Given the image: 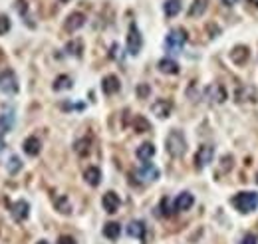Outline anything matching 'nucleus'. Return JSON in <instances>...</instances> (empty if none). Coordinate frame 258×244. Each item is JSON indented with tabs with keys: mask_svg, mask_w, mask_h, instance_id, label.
<instances>
[{
	"mask_svg": "<svg viewBox=\"0 0 258 244\" xmlns=\"http://www.w3.org/2000/svg\"><path fill=\"white\" fill-rule=\"evenodd\" d=\"M165 147H167V153L171 155V157H183L185 151H187V139L183 135V131L179 129H173L167 135V141H165Z\"/></svg>",
	"mask_w": 258,
	"mask_h": 244,
	"instance_id": "1",
	"label": "nucleus"
},
{
	"mask_svg": "<svg viewBox=\"0 0 258 244\" xmlns=\"http://www.w3.org/2000/svg\"><path fill=\"white\" fill-rule=\"evenodd\" d=\"M256 205H258V195L252 191H242V193H236L232 196V207L242 214L252 212L256 209Z\"/></svg>",
	"mask_w": 258,
	"mask_h": 244,
	"instance_id": "2",
	"label": "nucleus"
},
{
	"mask_svg": "<svg viewBox=\"0 0 258 244\" xmlns=\"http://www.w3.org/2000/svg\"><path fill=\"white\" fill-rule=\"evenodd\" d=\"M187 40H189L187 32L183 28H175V30H171L167 34V38H165V48L171 54H179L183 50V46L187 44Z\"/></svg>",
	"mask_w": 258,
	"mask_h": 244,
	"instance_id": "3",
	"label": "nucleus"
},
{
	"mask_svg": "<svg viewBox=\"0 0 258 244\" xmlns=\"http://www.w3.org/2000/svg\"><path fill=\"white\" fill-rule=\"evenodd\" d=\"M0 92L6 96H14L18 94V78L14 74V70L6 68L0 72Z\"/></svg>",
	"mask_w": 258,
	"mask_h": 244,
	"instance_id": "4",
	"label": "nucleus"
},
{
	"mask_svg": "<svg viewBox=\"0 0 258 244\" xmlns=\"http://www.w3.org/2000/svg\"><path fill=\"white\" fill-rule=\"evenodd\" d=\"M143 48V36L139 32V28L135 24L129 26V34H127V52L131 56H137Z\"/></svg>",
	"mask_w": 258,
	"mask_h": 244,
	"instance_id": "5",
	"label": "nucleus"
},
{
	"mask_svg": "<svg viewBox=\"0 0 258 244\" xmlns=\"http://www.w3.org/2000/svg\"><path fill=\"white\" fill-rule=\"evenodd\" d=\"M214 157V147L212 145H201L197 155H195V167L197 169H205Z\"/></svg>",
	"mask_w": 258,
	"mask_h": 244,
	"instance_id": "6",
	"label": "nucleus"
},
{
	"mask_svg": "<svg viewBox=\"0 0 258 244\" xmlns=\"http://www.w3.org/2000/svg\"><path fill=\"white\" fill-rule=\"evenodd\" d=\"M137 177L143 183H153V181L159 179V169L151 163H143V167L137 171Z\"/></svg>",
	"mask_w": 258,
	"mask_h": 244,
	"instance_id": "7",
	"label": "nucleus"
},
{
	"mask_svg": "<svg viewBox=\"0 0 258 244\" xmlns=\"http://www.w3.org/2000/svg\"><path fill=\"white\" fill-rule=\"evenodd\" d=\"M101 205H103L105 212L113 214V212H117V211H119V205H121V201H119L117 193H113V191H107V193L103 195V198H101Z\"/></svg>",
	"mask_w": 258,
	"mask_h": 244,
	"instance_id": "8",
	"label": "nucleus"
},
{
	"mask_svg": "<svg viewBox=\"0 0 258 244\" xmlns=\"http://www.w3.org/2000/svg\"><path fill=\"white\" fill-rule=\"evenodd\" d=\"M10 212H12V218L16 220V223H22V220H26L28 214H30V205L26 201H16L10 209Z\"/></svg>",
	"mask_w": 258,
	"mask_h": 244,
	"instance_id": "9",
	"label": "nucleus"
},
{
	"mask_svg": "<svg viewBox=\"0 0 258 244\" xmlns=\"http://www.w3.org/2000/svg\"><path fill=\"white\" fill-rule=\"evenodd\" d=\"M119 87H121V83H119V78H117V76H105V78L101 80V90H103L105 96L117 94Z\"/></svg>",
	"mask_w": 258,
	"mask_h": 244,
	"instance_id": "10",
	"label": "nucleus"
},
{
	"mask_svg": "<svg viewBox=\"0 0 258 244\" xmlns=\"http://www.w3.org/2000/svg\"><path fill=\"white\" fill-rule=\"evenodd\" d=\"M151 112H153L157 117L165 119V117L171 115V112H173V103H171L169 99H157V101L153 103V107H151Z\"/></svg>",
	"mask_w": 258,
	"mask_h": 244,
	"instance_id": "11",
	"label": "nucleus"
},
{
	"mask_svg": "<svg viewBox=\"0 0 258 244\" xmlns=\"http://www.w3.org/2000/svg\"><path fill=\"white\" fill-rule=\"evenodd\" d=\"M83 24H85V16H83L81 12H72V14L66 18V24H64V28H66L68 32H76V30H80Z\"/></svg>",
	"mask_w": 258,
	"mask_h": 244,
	"instance_id": "12",
	"label": "nucleus"
},
{
	"mask_svg": "<svg viewBox=\"0 0 258 244\" xmlns=\"http://www.w3.org/2000/svg\"><path fill=\"white\" fill-rule=\"evenodd\" d=\"M248 58H250V50H248L246 46H236V48H232V52H230V60H232L236 65H244V64L248 62Z\"/></svg>",
	"mask_w": 258,
	"mask_h": 244,
	"instance_id": "13",
	"label": "nucleus"
},
{
	"mask_svg": "<svg viewBox=\"0 0 258 244\" xmlns=\"http://www.w3.org/2000/svg\"><path fill=\"white\" fill-rule=\"evenodd\" d=\"M135 155L141 163H149V159H153V155H155V145L153 143H141L137 147Z\"/></svg>",
	"mask_w": 258,
	"mask_h": 244,
	"instance_id": "14",
	"label": "nucleus"
},
{
	"mask_svg": "<svg viewBox=\"0 0 258 244\" xmlns=\"http://www.w3.org/2000/svg\"><path fill=\"white\" fill-rule=\"evenodd\" d=\"M193 203H195V196H193L191 193H181L177 198H175V211H189L193 207Z\"/></svg>",
	"mask_w": 258,
	"mask_h": 244,
	"instance_id": "15",
	"label": "nucleus"
},
{
	"mask_svg": "<svg viewBox=\"0 0 258 244\" xmlns=\"http://www.w3.org/2000/svg\"><path fill=\"white\" fill-rule=\"evenodd\" d=\"M157 68H159V72H163V74H169V76H175V74H179V64H177L175 60H171V58H163V60H159Z\"/></svg>",
	"mask_w": 258,
	"mask_h": 244,
	"instance_id": "16",
	"label": "nucleus"
},
{
	"mask_svg": "<svg viewBox=\"0 0 258 244\" xmlns=\"http://www.w3.org/2000/svg\"><path fill=\"white\" fill-rule=\"evenodd\" d=\"M207 98H210V101H217V103H223L226 99V92H225V87L219 85V83H214L210 87H207Z\"/></svg>",
	"mask_w": 258,
	"mask_h": 244,
	"instance_id": "17",
	"label": "nucleus"
},
{
	"mask_svg": "<svg viewBox=\"0 0 258 244\" xmlns=\"http://www.w3.org/2000/svg\"><path fill=\"white\" fill-rule=\"evenodd\" d=\"M127 234L131 236V238L143 240V238H145V223H143V220H133V223H129Z\"/></svg>",
	"mask_w": 258,
	"mask_h": 244,
	"instance_id": "18",
	"label": "nucleus"
},
{
	"mask_svg": "<svg viewBox=\"0 0 258 244\" xmlns=\"http://www.w3.org/2000/svg\"><path fill=\"white\" fill-rule=\"evenodd\" d=\"M22 149H24L26 155H30V157H36V155L42 151V143H40L38 137H28V139H24Z\"/></svg>",
	"mask_w": 258,
	"mask_h": 244,
	"instance_id": "19",
	"label": "nucleus"
},
{
	"mask_svg": "<svg viewBox=\"0 0 258 244\" xmlns=\"http://www.w3.org/2000/svg\"><path fill=\"white\" fill-rule=\"evenodd\" d=\"M83 179L90 187H97L101 183V171L97 167H88L85 173H83Z\"/></svg>",
	"mask_w": 258,
	"mask_h": 244,
	"instance_id": "20",
	"label": "nucleus"
},
{
	"mask_svg": "<svg viewBox=\"0 0 258 244\" xmlns=\"http://www.w3.org/2000/svg\"><path fill=\"white\" fill-rule=\"evenodd\" d=\"M207 8H209V0H195V2L191 4V8H189V16L191 18H199V16H203L207 12Z\"/></svg>",
	"mask_w": 258,
	"mask_h": 244,
	"instance_id": "21",
	"label": "nucleus"
},
{
	"mask_svg": "<svg viewBox=\"0 0 258 244\" xmlns=\"http://www.w3.org/2000/svg\"><path fill=\"white\" fill-rule=\"evenodd\" d=\"M119 234H121V227H119L117 223H105V227H103V236H105L107 240H117Z\"/></svg>",
	"mask_w": 258,
	"mask_h": 244,
	"instance_id": "22",
	"label": "nucleus"
},
{
	"mask_svg": "<svg viewBox=\"0 0 258 244\" xmlns=\"http://www.w3.org/2000/svg\"><path fill=\"white\" fill-rule=\"evenodd\" d=\"M163 10L169 18H173L181 12V0H167V2L163 4Z\"/></svg>",
	"mask_w": 258,
	"mask_h": 244,
	"instance_id": "23",
	"label": "nucleus"
},
{
	"mask_svg": "<svg viewBox=\"0 0 258 244\" xmlns=\"http://www.w3.org/2000/svg\"><path fill=\"white\" fill-rule=\"evenodd\" d=\"M74 85L72 78L70 76H58L56 81H54V90L56 92H62V90H70V87Z\"/></svg>",
	"mask_w": 258,
	"mask_h": 244,
	"instance_id": "24",
	"label": "nucleus"
},
{
	"mask_svg": "<svg viewBox=\"0 0 258 244\" xmlns=\"http://www.w3.org/2000/svg\"><path fill=\"white\" fill-rule=\"evenodd\" d=\"M56 209H58V212H62V214H70V212H72V205H70V201H68L66 196L56 198Z\"/></svg>",
	"mask_w": 258,
	"mask_h": 244,
	"instance_id": "25",
	"label": "nucleus"
},
{
	"mask_svg": "<svg viewBox=\"0 0 258 244\" xmlns=\"http://www.w3.org/2000/svg\"><path fill=\"white\" fill-rule=\"evenodd\" d=\"M133 129H135L137 133H145V131H149V129H151V123H149L145 117L137 115V117L133 119Z\"/></svg>",
	"mask_w": 258,
	"mask_h": 244,
	"instance_id": "26",
	"label": "nucleus"
},
{
	"mask_svg": "<svg viewBox=\"0 0 258 244\" xmlns=\"http://www.w3.org/2000/svg\"><path fill=\"white\" fill-rule=\"evenodd\" d=\"M74 149H76L78 155H81V157H83V155H88V153H90V139H80V141L74 145Z\"/></svg>",
	"mask_w": 258,
	"mask_h": 244,
	"instance_id": "27",
	"label": "nucleus"
},
{
	"mask_svg": "<svg viewBox=\"0 0 258 244\" xmlns=\"http://www.w3.org/2000/svg\"><path fill=\"white\" fill-rule=\"evenodd\" d=\"M66 50H68V54H72V56H81V42H80V40L70 42L68 46H66Z\"/></svg>",
	"mask_w": 258,
	"mask_h": 244,
	"instance_id": "28",
	"label": "nucleus"
},
{
	"mask_svg": "<svg viewBox=\"0 0 258 244\" xmlns=\"http://www.w3.org/2000/svg\"><path fill=\"white\" fill-rule=\"evenodd\" d=\"M20 167H22V161H20L18 157H16V155H12V157H10V161H8V165H6V169H8V173H16Z\"/></svg>",
	"mask_w": 258,
	"mask_h": 244,
	"instance_id": "29",
	"label": "nucleus"
},
{
	"mask_svg": "<svg viewBox=\"0 0 258 244\" xmlns=\"http://www.w3.org/2000/svg\"><path fill=\"white\" fill-rule=\"evenodd\" d=\"M10 18L8 16H4V14H0V36H4L8 30H10Z\"/></svg>",
	"mask_w": 258,
	"mask_h": 244,
	"instance_id": "30",
	"label": "nucleus"
},
{
	"mask_svg": "<svg viewBox=\"0 0 258 244\" xmlns=\"http://www.w3.org/2000/svg\"><path fill=\"white\" fill-rule=\"evenodd\" d=\"M244 96H252L254 98V87H242V90H239V94H236L239 101H246L248 98H244Z\"/></svg>",
	"mask_w": 258,
	"mask_h": 244,
	"instance_id": "31",
	"label": "nucleus"
},
{
	"mask_svg": "<svg viewBox=\"0 0 258 244\" xmlns=\"http://www.w3.org/2000/svg\"><path fill=\"white\" fill-rule=\"evenodd\" d=\"M161 214L163 216H171V214H173V211H171V205H169V198L165 196V198H161Z\"/></svg>",
	"mask_w": 258,
	"mask_h": 244,
	"instance_id": "32",
	"label": "nucleus"
},
{
	"mask_svg": "<svg viewBox=\"0 0 258 244\" xmlns=\"http://www.w3.org/2000/svg\"><path fill=\"white\" fill-rule=\"evenodd\" d=\"M137 96L143 99V98H147L149 96V85H139L137 87Z\"/></svg>",
	"mask_w": 258,
	"mask_h": 244,
	"instance_id": "33",
	"label": "nucleus"
},
{
	"mask_svg": "<svg viewBox=\"0 0 258 244\" xmlns=\"http://www.w3.org/2000/svg\"><path fill=\"white\" fill-rule=\"evenodd\" d=\"M241 244H258V242H256V236H254V234H246V236L241 240Z\"/></svg>",
	"mask_w": 258,
	"mask_h": 244,
	"instance_id": "34",
	"label": "nucleus"
},
{
	"mask_svg": "<svg viewBox=\"0 0 258 244\" xmlns=\"http://www.w3.org/2000/svg\"><path fill=\"white\" fill-rule=\"evenodd\" d=\"M56 244H76V240L72 236H60Z\"/></svg>",
	"mask_w": 258,
	"mask_h": 244,
	"instance_id": "35",
	"label": "nucleus"
},
{
	"mask_svg": "<svg viewBox=\"0 0 258 244\" xmlns=\"http://www.w3.org/2000/svg\"><path fill=\"white\" fill-rule=\"evenodd\" d=\"M209 32H210L209 36H210V38H214V36H219V32H221V28H219L217 24H209Z\"/></svg>",
	"mask_w": 258,
	"mask_h": 244,
	"instance_id": "36",
	"label": "nucleus"
},
{
	"mask_svg": "<svg viewBox=\"0 0 258 244\" xmlns=\"http://www.w3.org/2000/svg\"><path fill=\"white\" fill-rule=\"evenodd\" d=\"M223 2H225L226 6H232V4H236V2H239V0H223Z\"/></svg>",
	"mask_w": 258,
	"mask_h": 244,
	"instance_id": "37",
	"label": "nucleus"
},
{
	"mask_svg": "<svg viewBox=\"0 0 258 244\" xmlns=\"http://www.w3.org/2000/svg\"><path fill=\"white\" fill-rule=\"evenodd\" d=\"M2 149H4V141H2V137H0V153H2Z\"/></svg>",
	"mask_w": 258,
	"mask_h": 244,
	"instance_id": "38",
	"label": "nucleus"
},
{
	"mask_svg": "<svg viewBox=\"0 0 258 244\" xmlns=\"http://www.w3.org/2000/svg\"><path fill=\"white\" fill-rule=\"evenodd\" d=\"M248 2H250L252 6H258V0H248Z\"/></svg>",
	"mask_w": 258,
	"mask_h": 244,
	"instance_id": "39",
	"label": "nucleus"
},
{
	"mask_svg": "<svg viewBox=\"0 0 258 244\" xmlns=\"http://www.w3.org/2000/svg\"><path fill=\"white\" fill-rule=\"evenodd\" d=\"M38 244H50L48 240H38Z\"/></svg>",
	"mask_w": 258,
	"mask_h": 244,
	"instance_id": "40",
	"label": "nucleus"
},
{
	"mask_svg": "<svg viewBox=\"0 0 258 244\" xmlns=\"http://www.w3.org/2000/svg\"><path fill=\"white\" fill-rule=\"evenodd\" d=\"M62 2H70V0H62Z\"/></svg>",
	"mask_w": 258,
	"mask_h": 244,
	"instance_id": "41",
	"label": "nucleus"
},
{
	"mask_svg": "<svg viewBox=\"0 0 258 244\" xmlns=\"http://www.w3.org/2000/svg\"><path fill=\"white\" fill-rule=\"evenodd\" d=\"M256 183H258V175H256Z\"/></svg>",
	"mask_w": 258,
	"mask_h": 244,
	"instance_id": "42",
	"label": "nucleus"
}]
</instances>
